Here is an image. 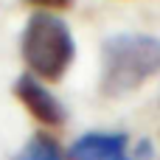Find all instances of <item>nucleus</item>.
Listing matches in <instances>:
<instances>
[{
  "mask_svg": "<svg viewBox=\"0 0 160 160\" xmlns=\"http://www.w3.org/2000/svg\"><path fill=\"white\" fill-rule=\"evenodd\" d=\"M160 73V39L146 34H118L101 48V79L98 90L104 96H124L138 90Z\"/></svg>",
  "mask_w": 160,
  "mask_h": 160,
  "instance_id": "f257e3e1",
  "label": "nucleus"
},
{
  "mask_svg": "<svg viewBox=\"0 0 160 160\" xmlns=\"http://www.w3.org/2000/svg\"><path fill=\"white\" fill-rule=\"evenodd\" d=\"M20 51L31 76L45 82H59L76 56V42L65 20H59L51 11H37L25 22Z\"/></svg>",
  "mask_w": 160,
  "mask_h": 160,
  "instance_id": "f03ea898",
  "label": "nucleus"
},
{
  "mask_svg": "<svg viewBox=\"0 0 160 160\" xmlns=\"http://www.w3.org/2000/svg\"><path fill=\"white\" fill-rule=\"evenodd\" d=\"M17 98L22 101V107L45 127H62L65 124V107L56 101V96L37 79V76H20L14 84Z\"/></svg>",
  "mask_w": 160,
  "mask_h": 160,
  "instance_id": "7ed1b4c3",
  "label": "nucleus"
},
{
  "mask_svg": "<svg viewBox=\"0 0 160 160\" xmlns=\"http://www.w3.org/2000/svg\"><path fill=\"white\" fill-rule=\"evenodd\" d=\"M70 160H129L127 158V135L87 132L70 146Z\"/></svg>",
  "mask_w": 160,
  "mask_h": 160,
  "instance_id": "20e7f679",
  "label": "nucleus"
},
{
  "mask_svg": "<svg viewBox=\"0 0 160 160\" xmlns=\"http://www.w3.org/2000/svg\"><path fill=\"white\" fill-rule=\"evenodd\" d=\"M14 160H65V155L51 135H34Z\"/></svg>",
  "mask_w": 160,
  "mask_h": 160,
  "instance_id": "39448f33",
  "label": "nucleus"
},
{
  "mask_svg": "<svg viewBox=\"0 0 160 160\" xmlns=\"http://www.w3.org/2000/svg\"><path fill=\"white\" fill-rule=\"evenodd\" d=\"M31 6H39V8H51V11H59V8H70L73 0H28Z\"/></svg>",
  "mask_w": 160,
  "mask_h": 160,
  "instance_id": "423d86ee",
  "label": "nucleus"
}]
</instances>
